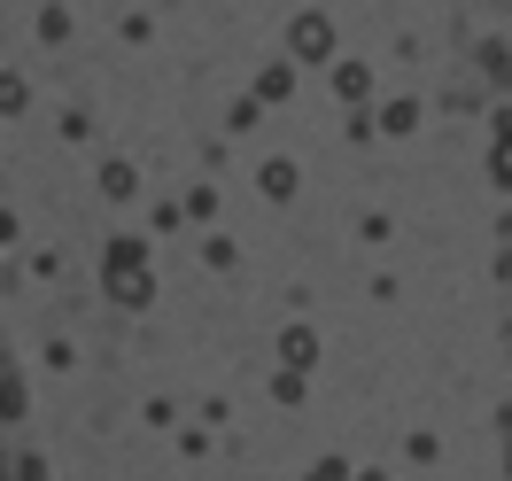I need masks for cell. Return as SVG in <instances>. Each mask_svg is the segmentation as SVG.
<instances>
[{
  "label": "cell",
  "instance_id": "6da1fadb",
  "mask_svg": "<svg viewBox=\"0 0 512 481\" xmlns=\"http://www.w3.org/2000/svg\"><path fill=\"white\" fill-rule=\"evenodd\" d=\"M288 47L303 55V63H319L326 47H334V32H326V16H295V32H288Z\"/></svg>",
  "mask_w": 512,
  "mask_h": 481
},
{
  "label": "cell",
  "instance_id": "7a4b0ae2",
  "mask_svg": "<svg viewBox=\"0 0 512 481\" xmlns=\"http://www.w3.org/2000/svg\"><path fill=\"white\" fill-rule=\"evenodd\" d=\"M334 86H342V94H350V101H365V94H373V78H365V70H357V63H342V78H334Z\"/></svg>",
  "mask_w": 512,
  "mask_h": 481
},
{
  "label": "cell",
  "instance_id": "3957f363",
  "mask_svg": "<svg viewBox=\"0 0 512 481\" xmlns=\"http://www.w3.org/2000/svg\"><path fill=\"white\" fill-rule=\"evenodd\" d=\"M0 109H24V78L16 70H0Z\"/></svg>",
  "mask_w": 512,
  "mask_h": 481
}]
</instances>
